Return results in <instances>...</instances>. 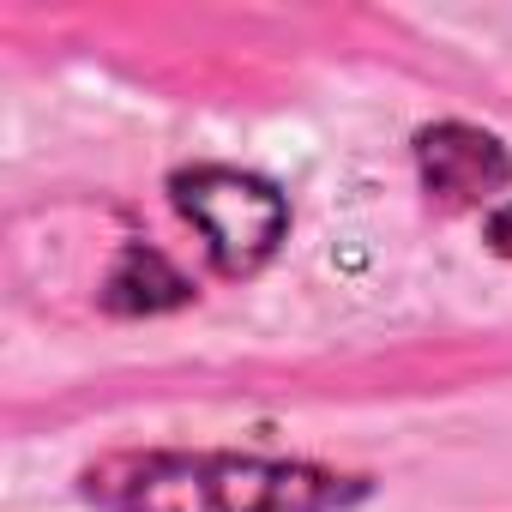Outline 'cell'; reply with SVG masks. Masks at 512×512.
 I'll return each instance as SVG.
<instances>
[{"label": "cell", "mask_w": 512, "mask_h": 512, "mask_svg": "<svg viewBox=\"0 0 512 512\" xmlns=\"http://www.w3.org/2000/svg\"><path fill=\"white\" fill-rule=\"evenodd\" d=\"M79 482L103 512H344L368 494L362 476L253 452H109Z\"/></svg>", "instance_id": "1"}, {"label": "cell", "mask_w": 512, "mask_h": 512, "mask_svg": "<svg viewBox=\"0 0 512 512\" xmlns=\"http://www.w3.org/2000/svg\"><path fill=\"white\" fill-rule=\"evenodd\" d=\"M169 193H175V211L205 235L211 260L229 278L260 272L272 253L284 247V235H290L284 193L272 181H260V175H247V169L199 163V169H181L169 181Z\"/></svg>", "instance_id": "2"}, {"label": "cell", "mask_w": 512, "mask_h": 512, "mask_svg": "<svg viewBox=\"0 0 512 512\" xmlns=\"http://www.w3.org/2000/svg\"><path fill=\"white\" fill-rule=\"evenodd\" d=\"M416 169L422 187L446 205H494L512 181V157L494 133L464 127V121H440L416 133Z\"/></svg>", "instance_id": "3"}, {"label": "cell", "mask_w": 512, "mask_h": 512, "mask_svg": "<svg viewBox=\"0 0 512 512\" xmlns=\"http://www.w3.org/2000/svg\"><path fill=\"white\" fill-rule=\"evenodd\" d=\"M187 302V278L151 247H127V260L115 266L109 278V308L115 314H157V308H175Z\"/></svg>", "instance_id": "4"}, {"label": "cell", "mask_w": 512, "mask_h": 512, "mask_svg": "<svg viewBox=\"0 0 512 512\" xmlns=\"http://www.w3.org/2000/svg\"><path fill=\"white\" fill-rule=\"evenodd\" d=\"M488 241L512 260V199H506V205H494V217H488Z\"/></svg>", "instance_id": "5"}]
</instances>
